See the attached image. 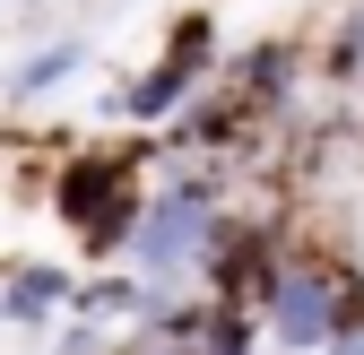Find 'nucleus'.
I'll return each mask as SVG.
<instances>
[{
  "label": "nucleus",
  "mask_w": 364,
  "mask_h": 355,
  "mask_svg": "<svg viewBox=\"0 0 364 355\" xmlns=\"http://www.w3.org/2000/svg\"><path fill=\"white\" fill-rule=\"evenodd\" d=\"M191 243H200V200H173V217H156V234H148V260H173Z\"/></svg>",
  "instance_id": "3"
},
{
  "label": "nucleus",
  "mask_w": 364,
  "mask_h": 355,
  "mask_svg": "<svg viewBox=\"0 0 364 355\" xmlns=\"http://www.w3.org/2000/svg\"><path fill=\"white\" fill-rule=\"evenodd\" d=\"M330 278L321 269H287L278 295H269V329H278V346H321L330 338Z\"/></svg>",
  "instance_id": "1"
},
{
  "label": "nucleus",
  "mask_w": 364,
  "mask_h": 355,
  "mask_svg": "<svg viewBox=\"0 0 364 355\" xmlns=\"http://www.w3.org/2000/svg\"><path fill=\"white\" fill-rule=\"evenodd\" d=\"M191 61H200V26H191V43H173V53H165V70H156V78H148L130 104H139V113H165L182 87H191Z\"/></svg>",
  "instance_id": "2"
},
{
  "label": "nucleus",
  "mask_w": 364,
  "mask_h": 355,
  "mask_svg": "<svg viewBox=\"0 0 364 355\" xmlns=\"http://www.w3.org/2000/svg\"><path fill=\"white\" fill-rule=\"evenodd\" d=\"M70 70H78V53L61 43V53H43V61H26V70H18V87L35 96V87H53V78H70Z\"/></svg>",
  "instance_id": "5"
},
{
  "label": "nucleus",
  "mask_w": 364,
  "mask_h": 355,
  "mask_svg": "<svg viewBox=\"0 0 364 355\" xmlns=\"http://www.w3.org/2000/svg\"><path fill=\"white\" fill-rule=\"evenodd\" d=\"M53 303H61V278H53V269H26V278H18V295H9V312H18V321H35V312H53Z\"/></svg>",
  "instance_id": "4"
}]
</instances>
